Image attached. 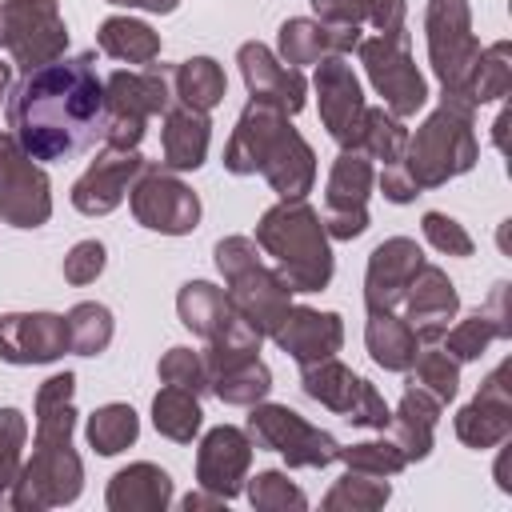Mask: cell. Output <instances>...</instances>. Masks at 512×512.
I'll return each mask as SVG.
<instances>
[{
    "instance_id": "8d00e7d4",
    "label": "cell",
    "mask_w": 512,
    "mask_h": 512,
    "mask_svg": "<svg viewBox=\"0 0 512 512\" xmlns=\"http://www.w3.org/2000/svg\"><path fill=\"white\" fill-rule=\"evenodd\" d=\"M208 392L224 404H236V408H252L260 404L268 392H272V372L268 364L256 356V360H244L236 368H224L216 376H208Z\"/></svg>"
},
{
    "instance_id": "7a4b0ae2",
    "label": "cell",
    "mask_w": 512,
    "mask_h": 512,
    "mask_svg": "<svg viewBox=\"0 0 512 512\" xmlns=\"http://www.w3.org/2000/svg\"><path fill=\"white\" fill-rule=\"evenodd\" d=\"M76 428V376L52 372L36 388V444L32 460L20 464V476L8 492L16 512H44L72 504L84 488V464L72 448Z\"/></svg>"
},
{
    "instance_id": "4316f807",
    "label": "cell",
    "mask_w": 512,
    "mask_h": 512,
    "mask_svg": "<svg viewBox=\"0 0 512 512\" xmlns=\"http://www.w3.org/2000/svg\"><path fill=\"white\" fill-rule=\"evenodd\" d=\"M440 412H444V404L436 396H428L424 388H416V384H408L396 412H388V424H384L388 440L400 448V456L408 464H416L432 452V432H436Z\"/></svg>"
},
{
    "instance_id": "8fae6325",
    "label": "cell",
    "mask_w": 512,
    "mask_h": 512,
    "mask_svg": "<svg viewBox=\"0 0 512 512\" xmlns=\"http://www.w3.org/2000/svg\"><path fill=\"white\" fill-rule=\"evenodd\" d=\"M300 388L308 400H316L320 408L336 412L340 420L356 424V428H376L384 432L388 424V404L376 392V384H368L364 376H356L348 364H340L336 356L328 360H312L300 364Z\"/></svg>"
},
{
    "instance_id": "681fc988",
    "label": "cell",
    "mask_w": 512,
    "mask_h": 512,
    "mask_svg": "<svg viewBox=\"0 0 512 512\" xmlns=\"http://www.w3.org/2000/svg\"><path fill=\"white\" fill-rule=\"evenodd\" d=\"M116 8H144V12H156V16H168L180 8V0H108Z\"/></svg>"
},
{
    "instance_id": "44dd1931",
    "label": "cell",
    "mask_w": 512,
    "mask_h": 512,
    "mask_svg": "<svg viewBox=\"0 0 512 512\" xmlns=\"http://www.w3.org/2000/svg\"><path fill=\"white\" fill-rule=\"evenodd\" d=\"M144 156L132 148V152H120V148H104L88 168L84 176L72 184V208L84 212V216H108L112 208H120V200L128 196V188L136 184V176L144 172Z\"/></svg>"
},
{
    "instance_id": "9c48e42d",
    "label": "cell",
    "mask_w": 512,
    "mask_h": 512,
    "mask_svg": "<svg viewBox=\"0 0 512 512\" xmlns=\"http://www.w3.org/2000/svg\"><path fill=\"white\" fill-rule=\"evenodd\" d=\"M0 48L16 68L32 72L68 48V24L56 0H0Z\"/></svg>"
},
{
    "instance_id": "b9f144b4",
    "label": "cell",
    "mask_w": 512,
    "mask_h": 512,
    "mask_svg": "<svg viewBox=\"0 0 512 512\" xmlns=\"http://www.w3.org/2000/svg\"><path fill=\"white\" fill-rule=\"evenodd\" d=\"M408 372H412L408 384L424 388V392L436 396L440 404H448V400L460 392V364H456L444 348H424V352H416V360H412Z\"/></svg>"
},
{
    "instance_id": "ab89813d",
    "label": "cell",
    "mask_w": 512,
    "mask_h": 512,
    "mask_svg": "<svg viewBox=\"0 0 512 512\" xmlns=\"http://www.w3.org/2000/svg\"><path fill=\"white\" fill-rule=\"evenodd\" d=\"M84 436L88 444L100 452V456H116L124 452L128 444H136L140 436V416L132 412V404H104L88 416L84 424Z\"/></svg>"
},
{
    "instance_id": "f35d334b",
    "label": "cell",
    "mask_w": 512,
    "mask_h": 512,
    "mask_svg": "<svg viewBox=\"0 0 512 512\" xmlns=\"http://www.w3.org/2000/svg\"><path fill=\"white\" fill-rule=\"evenodd\" d=\"M68 344L76 356H100L108 344H112V332H116V320H112V308L108 304H96V300H80L68 308Z\"/></svg>"
},
{
    "instance_id": "603a6c76",
    "label": "cell",
    "mask_w": 512,
    "mask_h": 512,
    "mask_svg": "<svg viewBox=\"0 0 512 512\" xmlns=\"http://www.w3.org/2000/svg\"><path fill=\"white\" fill-rule=\"evenodd\" d=\"M424 264V252L416 240L408 236H388L368 252V268H364V304L368 312H384V308H400L408 280L416 276V268Z\"/></svg>"
},
{
    "instance_id": "4dcf8cb0",
    "label": "cell",
    "mask_w": 512,
    "mask_h": 512,
    "mask_svg": "<svg viewBox=\"0 0 512 512\" xmlns=\"http://www.w3.org/2000/svg\"><path fill=\"white\" fill-rule=\"evenodd\" d=\"M364 344H368V356L384 368V372H408L416 352H420V340L416 332L408 328V320L392 308L384 312H368V324H364Z\"/></svg>"
},
{
    "instance_id": "f1b7e54d",
    "label": "cell",
    "mask_w": 512,
    "mask_h": 512,
    "mask_svg": "<svg viewBox=\"0 0 512 512\" xmlns=\"http://www.w3.org/2000/svg\"><path fill=\"white\" fill-rule=\"evenodd\" d=\"M104 504L112 512H164L172 504V476L160 464H128L108 480Z\"/></svg>"
},
{
    "instance_id": "6da1fadb",
    "label": "cell",
    "mask_w": 512,
    "mask_h": 512,
    "mask_svg": "<svg viewBox=\"0 0 512 512\" xmlns=\"http://www.w3.org/2000/svg\"><path fill=\"white\" fill-rule=\"evenodd\" d=\"M8 132L32 160H72L104 136V80L96 52L60 56L20 76L8 96Z\"/></svg>"
},
{
    "instance_id": "83f0119b",
    "label": "cell",
    "mask_w": 512,
    "mask_h": 512,
    "mask_svg": "<svg viewBox=\"0 0 512 512\" xmlns=\"http://www.w3.org/2000/svg\"><path fill=\"white\" fill-rule=\"evenodd\" d=\"M208 144H212V124L208 112L172 104L164 112V128H160V148H164V168L172 172H196L208 160Z\"/></svg>"
},
{
    "instance_id": "d6986e66",
    "label": "cell",
    "mask_w": 512,
    "mask_h": 512,
    "mask_svg": "<svg viewBox=\"0 0 512 512\" xmlns=\"http://www.w3.org/2000/svg\"><path fill=\"white\" fill-rule=\"evenodd\" d=\"M248 464H252V440L244 428H236V424L208 428L196 448V484L232 500L244 492Z\"/></svg>"
},
{
    "instance_id": "5bb4252c",
    "label": "cell",
    "mask_w": 512,
    "mask_h": 512,
    "mask_svg": "<svg viewBox=\"0 0 512 512\" xmlns=\"http://www.w3.org/2000/svg\"><path fill=\"white\" fill-rule=\"evenodd\" d=\"M52 216V180L48 172L16 144L12 132H0V220L12 228H40Z\"/></svg>"
},
{
    "instance_id": "d4e9b609",
    "label": "cell",
    "mask_w": 512,
    "mask_h": 512,
    "mask_svg": "<svg viewBox=\"0 0 512 512\" xmlns=\"http://www.w3.org/2000/svg\"><path fill=\"white\" fill-rule=\"evenodd\" d=\"M360 40H364L360 28H352V24H324V20H312V16H292L276 32L280 60L292 64V68L316 64L324 56H348Z\"/></svg>"
},
{
    "instance_id": "f5cc1de1",
    "label": "cell",
    "mask_w": 512,
    "mask_h": 512,
    "mask_svg": "<svg viewBox=\"0 0 512 512\" xmlns=\"http://www.w3.org/2000/svg\"><path fill=\"white\" fill-rule=\"evenodd\" d=\"M8 80H12V64H0V96L8 92Z\"/></svg>"
},
{
    "instance_id": "ac0fdd59",
    "label": "cell",
    "mask_w": 512,
    "mask_h": 512,
    "mask_svg": "<svg viewBox=\"0 0 512 512\" xmlns=\"http://www.w3.org/2000/svg\"><path fill=\"white\" fill-rule=\"evenodd\" d=\"M508 376H512V360L496 364L480 392L456 412V436L460 444L484 452V448H496L512 436V392H508Z\"/></svg>"
},
{
    "instance_id": "bcb514c9",
    "label": "cell",
    "mask_w": 512,
    "mask_h": 512,
    "mask_svg": "<svg viewBox=\"0 0 512 512\" xmlns=\"http://www.w3.org/2000/svg\"><path fill=\"white\" fill-rule=\"evenodd\" d=\"M420 232H424V240L436 248V252H444V256H472V236L464 232V224L460 220H452L448 212H424L420 216Z\"/></svg>"
},
{
    "instance_id": "5b68a950",
    "label": "cell",
    "mask_w": 512,
    "mask_h": 512,
    "mask_svg": "<svg viewBox=\"0 0 512 512\" xmlns=\"http://www.w3.org/2000/svg\"><path fill=\"white\" fill-rule=\"evenodd\" d=\"M256 244L272 256L288 292H324L332 284V244L320 212L304 196L272 204L256 224Z\"/></svg>"
},
{
    "instance_id": "60d3db41",
    "label": "cell",
    "mask_w": 512,
    "mask_h": 512,
    "mask_svg": "<svg viewBox=\"0 0 512 512\" xmlns=\"http://www.w3.org/2000/svg\"><path fill=\"white\" fill-rule=\"evenodd\" d=\"M404 144H408V128H404V120L392 116L384 104H380V108H368V116H364V132H360V144H356V148H360L368 160L396 164L400 152H404Z\"/></svg>"
},
{
    "instance_id": "484cf974",
    "label": "cell",
    "mask_w": 512,
    "mask_h": 512,
    "mask_svg": "<svg viewBox=\"0 0 512 512\" xmlns=\"http://www.w3.org/2000/svg\"><path fill=\"white\" fill-rule=\"evenodd\" d=\"M512 336V324H508V284L500 280L488 296L484 308H476L472 316H464L456 328H448L440 340H444V352L456 360V364H468V360H480L488 352L492 340H508Z\"/></svg>"
},
{
    "instance_id": "ee69618b",
    "label": "cell",
    "mask_w": 512,
    "mask_h": 512,
    "mask_svg": "<svg viewBox=\"0 0 512 512\" xmlns=\"http://www.w3.org/2000/svg\"><path fill=\"white\" fill-rule=\"evenodd\" d=\"M340 460L344 468L368 472V476H396L408 468V460L400 456V448L392 440H360V444H340Z\"/></svg>"
},
{
    "instance_id": "3957f363",
    "label": "cell",
    "mask_w": 512,
    "mask_h": 512,
    "mask_svg": "<svg viewBox=\"0 0 512 512\" xmlns=\"http://www.w3.org/2000/svg\"><path fill=\"white\" fill-rule=\"evenodd\" d=\"M224 168L232 176L260 172L268 188L280 200H300L312 192L316 180V152L312 144L288 124V112L272 100L248 96L228 144H224Z\"/></svg>"
},
{
    "instance_id": "f6af8a7d",
    "label": "cell",
    "mask_w": 512,
    "mask_h": 512,
    "mask_svg": "<svg viewBox=\"0 0 512 512\" xmlns=\"http://www.w3.org/2000/svg\"><path fill=\"white\" fill-rule=\"evenodd\" d=\"M28 440V420L20 408H0V500H8L20 476V452Z\"/></svg>"
},
{
    "instance_id": "4fadbf2b",
    "label": "cell",
    "mask_w": 512,
    "mask_h": 512,
    "mask_svg": "<svg viewBox=\"0 0 512 512\" xmlns=\"http://www.w3.org/2000/svg\"><path fill=\"white\" fill-rule=\"evenodd\" d=\"M128 204L140 228L160 236H188L200 224V196L164 164H144L136 184L128 188Z\"/></svg>"
},
{
    "instance_id": "8992f818",
    "label": "cell",
    "mask_w": 512,
    "mask_h": 512,
    "mask_svg": "<svg viewBox=\"0 0 512 512\" xmlns=\"http://www.w3.org/2000/svg\"><path fill=\"white\" fill-rule=\"evenodd\" d=\"M212 256H216V268L228 284L224 292H228L232 308L260 336H272L292 308V292L280 280V272L260 260V244L252 236H224V240H216Z\"/></svg>"
},
{
    "instance_id": "9a60e30c",
    "label": "cell",
    "mask_w": 512,
    "mask_h": 512,
    "mask_svg": "<svg viewBox=\"0 0 512 512\" xmlns=\"http://www.w3.org/2000/svg\"><path fill=\"white\" fill-rule=\"evenodd\" d=\"M376 184L372 160L360 148H340L324 188V232L328 240H356L368 228V192Z\"/></svg>"
},
{
    "instance_id": "30bf717a",
    "label": "cell",
    "mask_w": 512,
    "mask_h": 512,
    "mask_svg": "<svg viewBox=\"0 0 512 512\" xmlns=\"http://www.w3.org/2000/svg\"><path fill=\"white\" fill-rule=\"evenodd\" d=\"M428 60L448 96H464V84L476 68L480 40L472 36V8L468 0H428L424 12Z\"/></svg>"
},
{
    "instance_id": "f907efd6",
    "label": "cell",
    "mask_w": 512,
    "mask_h": 512,
    "mask_svg": "<svg viewBox=\"0 0 512 512\" xmlns=\"http://www.w3.org/2000/svg\"><path fill=\"white\" fill-rule=\"evenodd\" d=\"M224 504V496H216V492H208V488H200V492H188L184 500H180V508H220Z\"/></svg>"
},
{
    "instance_id": "ffe728a7",
    "label": "cell",
    "mask_w": 512,
    "mask_h": 512,
    "mask_svg": "<svg viewBox=\"0 0 512 512\" xmlns=\"http://www.w3.org/2000/svg\"><path fill=\"white\" fill-rule=\"evenodd\" d=\"M68 344V320L56 312H4L0 316V360L8 364H52Z\"/></svg>"
},
{
    "instance_id": "1f68e13d",
    "label": "cell",
    "mask_w": 512,
    "mask_h": 512,
    "mask_svg": "<svg viewBox=\"0 0 512 512\" xmlns=\"http://www.w3.org/2000/svg\"><path fill=\"white\" fill-rule=\"evenodd\" d=\"M312 8L324 24H372L376 36H408L404 0H312Z\"/></svg>"
},
{
    "instance_id": "ba28073f",
    "label": "cell",
    "mask_w": 512,
    "mask_h": 512,
    "mask_svg": "<svg viewBox=\"0 0 512 512\" xmlns=\"http://www.w3.org/2000/svg\"><path fill=\"white\" fill-rule=\"evenodd\" d=\"M252 448L280 452L288 468H328L340 460V440L316 424H308L300 412L288 404H252L248 424H244Z\"/></svg>"
},
{
    "instance_id": "52a82bcc",
    "label": "cell",
    "mask_w": 512,
    "mask_h": 512,
    "mask_svg": "<svg viewBox=\"0 0 512 512\" xmlns=\"http://www.w3.org/2000/svg\"><path fill=\"white\" fill-rule=\"evenodd\" d=\"M172 64H144L140 72H112L104 80V148L132 152L152 116L172 108Z\"/></svg>"
},
{
    "instance_id": "e575fe53",
    "label": "cell",
    "mask_w": 512,
    "mask_h": 512,
    "mask_svg": "<svg viewBox=\"0 0 512 512\" xmlns=\"http://www.w3.org/2000/svg\"><path fill=\"white\" fill-rule=\"evenodd\" d=\"M152 424L164 440L176 444H192V436L204 424V408H200V392L180 388V384H164L152 396Z\"/></svg>"
},
{
    "instance_id": "c3c4849f",
    "label": "cell",
    "mask_w": 512,
    "mask_h": 512,
    "mask_svg": "<svg viewBox=\"0 0 512 512\" xmlns=\"http://www.w3.org/2000/svg\"><path fill=\"white\" fill-rule=\"evenodd\" d=\"M104 264H108L104 244H100V240H80V244H72V252L64 256V280L76 284V288H84V284H92V280L104 272Z\"/></svg>"
},
{
    "instance_id": "f546056e",
    "label": "cell",
    "mask_w": 512,
    "mask_h": 512,
    "mask_svg": "<svg viewBox=\"0 0 512 512\" xmlns=\"http://www.w3.org/2000/svg\"><path fill=\"white\" fill-rule=\"evenodd\" d=\"M176 312H180V324H184L192 336H200L204 344L216 340V336L240 316V312L232 308L228 292L216 288V284H208V280H188V284L176 292Z\"/></svg>"
},
{
    "instance_id": "7c38bea8",
    "label": "cell",
    "mask_w": 512,
    "mask_h": 512,
    "mask_svg": "<svg viewBox=\"0 0 512 512\" xmlns=\"http://www.w3.org/2000/svg\"><path fill=\"white\" fill-rule=\"evenodd\" d=\"M360 64L376 88V96L384 100V108L400 120L416 116L428 104V80L420 76L412 52H408V36H368L356 44Z\"/></svg>"
},
{
    "instance_id": "d6a6232c",
    "label": "cell",
    "mask_w": 512,
    "mask_h": 512,
    "mask_svg": "<svg viewBox=\"0 0 512 512\" xmlns=\"http://www.w3.org/2000/svg\"><path fill=\"white\" fill-rule=\"evenodd\" d=\"M224 92H228V80L212 56H192V60L172 64V100L176 104L196 108V112H212L224 100Z\"/></svg>"
},
{
    "instance_id": "7dc6e473",
    "label": "cell",
    "mask_w": 512,
    "mask_h": 512,
    "mask_svg": "<svg viewBox=\"0 0 512 512\" xmlns=\"http://www.w3.org/2000/svg\"><path fill=\"white\" fill-rule=\"evenodd\" d=\"M160 380L164 384H180V388H192V392H208V376H204V356L192 352V348H168L156 364Z\"/></svg>"
},
{
    "instance_id": "74e56055",
    "label": "cell",
    "mask_w": 512,
    "mask_h": 512,
    "mask_svg": "<svg viewBox=\"0 0 512 512\" xmlns=\"http://www.w3.org/2000/svg\"><path fill=\"white\" fill-rule=\"evenodd\" d=\"M388 496H392L388 476H368V472L348 468V472L324 492L320 508H324V512H376V508L388 504Z\"/></svg>"
},
{
    "instance_id": "cb8c5ba5",
    "label": "cell",
    "mask_w": 512,
    "mask_h": 512,
    "mask_svg": "<svg viewBox=\"0 0 512 512\" xmlns=\"http://www.w3.org/2000/svg\"><path fill=\"white\" fill-rule=\"evenodd\" d=\"M276 348L288 352L296 364H312V360H328L340 352L344 344V320L340 312H320V308H304L292 304L284 324L272 332Z\"/></svg>"
},
{
    "instance_id": "d590c367",
    "label": "cell",
    "mask_w": 512,
    "mask_h": 512,
    "mask_svg": "<svg viewBox=\"0 0 512 512\" xmlns=\"http://www.w3.org/2000/svg\"><path fill=\"white\" fill-rule=\"evenodd\" d=\"M512 88V44L508 40H496L488 48H480L476 56V68L464 84V100L472 108L480 104H492V100H504Z\"/></svg>"
},
{
    "instance_id": "2e32d148",
    "label": "cell",
    "mask_w": 512,
    "mask_h": 512,
    "mask_svg": "<svg viewBox=\"0 0 512 512\" xmlns=\"http://www.w3.org/2000/svg\"><path fill=\"white\" fill-rule=\"evenodd\" d=\"M316 100H320V124L328 128V136L340 144V148H356L360 144V132H364V116H368V104H364V88L348 64V56H324L316 60Z\"/></svg>"
},
{
    "instance_id": "836d02e7",
    "label": "cell",
    "mask_w": 512,
    "mask_h": 512,
    "mask_svg": "<svg viewBox=\"0 0 512 512\" xmlns=\"http://www.w3.org/2000/svg\"><path fill=\"white\" fill-rule=\"evenodd\" d=\"M96 44L104 56L124 64H152L160 56V32L136 16H108L96 32Z\"/></svg>"
},
{
    "instance_id": "816d5d0a",
    "label": "cell",
    "mask_w": 512,
    "mask_h": 512,
    "mask_svg": "<svg viewBox=\"0 0 512 512\" xmlns=\"http://www.w3.org/2000/svg\"><path fill=\"white\" fill-rule=\"evenodd\" d=\"M504 128H508V108L496 116V124H492V140H496V148H504Z\"/></svg>"
},
{
    "instance_id": "e0dca14e",
    "label": "cell",
    "mask_w": 512,
    "mask_h": 512,
    "mask_svg": "<svg viewBox=\"0 0 512 512\" xmlns=\"http://www.w3.org/2000/svg\"><path fill=\"white\" fill-rule=\"evenodd\" d=\"M408 328L416 332L420 344H440V336L448 332V324L456 320L460 312V296H456V284L448 280V272L440 264H420L416 276L408 280L404 288V300L396 308Z\"/></svg>"
},
{
    "instance_id": "7bdbcfd3",
    "label": "cell",
    "mask_w": 512,
    "mask_h": 512,
    "mask_svg": "<svg viewBox=\"0 0 512 512\" xmlns=\"http://www.w3.org/2000/svg\"><path fill=\"white\" fill-rule=\"evenodd\" d=\"M244 492H248V504L256 512H304L308 508V496L276 468L256 472L252 484H244Z\"/></svg>"
},
{
    "instance_id": "277c9868",
    "label": "cell",
    "mask_w": 512,
    "mask_h": 512,
    "mask_svg": "<svg viewBox=\"0 0 512 512\" xmlns=\"http://www.w3.org/2000/svg\"><path fill=\"white\" fill-rule=\"evenodd\" d=\"M476 108L464 96H440V104L428 112V120L408 136L400 160L392 164L416 192L444 188L448 180L464 176L480 160L476 144Z\"/></svg>"
},
{
    "instance_id": "7402d4cb",
    "label": "cell",
    "mask_w": 512,
    "mask_h": 512,
    "mask_svg": "<svg viewBox=\"0 0 512 512\" xmlns=\"http://www.w3.org/2000/svg\"><path fill=\"white\" fill-rule=\"evenodd\" d=\"M236 64H240V76L248 84V96L256 100H272L276 108H284L288 116H296L308 100V80L300 76V68L284 64L268 44L260 40H248L236 48Z\"/></svg>"
}]
</instances>
